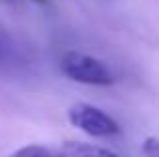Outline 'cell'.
Instances as JSON below:
<instances>
[{"instance_id": "obj_1", "label": "cell", "mask_w": 159, "mask_h": 157, "mask_svg": "<svg viewBox=\"0 0 159 157\" xmlns=\"http://www.w3.org/2000/svg\"><path fill=\"white\" fill-rule=\"evenodd\" d=\"M61 73L75 83L95 87H107L115 81L113 73L103 61L77 51H69L61 56Z\"/></svg>"}, {"instance_id": "obj_2", "label": "cell", "mask_w": 159, "mask_h": 157, "mask_svg": "<svg viewBox=\"0 0 159 157\" xmlns=\"http://www.w3.org/2000/svg\"><path fill=\"white\" fill-rule=\"evenodd\" d=\"M69 121L91 137H113L121 131L119 123L111 115L89 103H75L69 109Z\"/></svg>"}, {"instance_id": "obj_3", "label": "cell", "mask_w": 159, "mask_h": 157, "mask_svg": "<svg viewBox=\"0 0 159 157\" xmlns=\"http://www.w3.org/2000/svg\"><path fill=\"white\" fill-rule=\"evenodd\" d=\"M65 157H119L117 153L99 145H87V143H69L65 147Z\"/></svg>"}, {"instance_id": "obj_4", "label": "cell", "mask_w": 159, "mask_h": 157, "mask_svg": "<svg viewBox=\"0 0 159 157\" xmlns=\"http://www.w3.org/2000/svg\"><path fill=\"white\" fill-rule=\"evenodd\" d=\"M8 157H65V155L57 153V151L48 149V147H43V145H26V147L16 149Z\"/></svg>"}, {"instance_id": "obj_5", "label": "cell", "mask_w": 159, "mask_h": 157, "mask_svg": "<svg viewBox=\"0 0 159 157\" xmlns=\"http://www.w3.org/2000/svg\"><path fill=\"white\" fill-rule=\"evenodd\" d=\"M16 48L10 43L6 34L0 32V67H6V65H14L16 63Z\"/></svg>"}, {"instance_id": "obj_6", "label": "cell", "mask_w": 159, "mask_h": 157, "mask_svg": "<svg viewBox=\"0 0 159 157\" xmlns=\"http://www.w3.org/2000/svg\"><path fill=\"white\" fill-rule=\"evenodd\" d=\"M143 155L145 157H159V139L149 137L143 143Z\"/></svg>"}, {"instance_id": "obj_7", "label": "cell", "mask_w": 159, "mask_h": 157, "mask_svg": "<svg viewBox=\"0 0 159 157\" xmlns=\"http://www.w3.org/2000/svg\"><path fill=\"white\" fill-rule=\"evenodd\" d=\"M36 2H40V4H47V0H36Z\"/></svg>"}]
</instances>
